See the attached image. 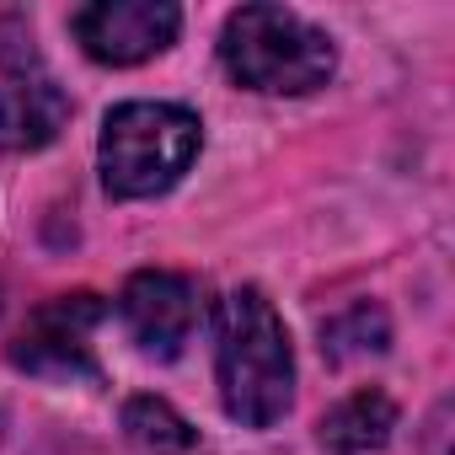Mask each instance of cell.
I'll use <instances>...</instances> for the list:
<instances>
[{
	"mask_svg": "<svg viewBox=\"0 0 455 455\" xmlns=\"http://www.w3.org/2000/svg\"><path fill=\"white\" fill-rule=\"evenodd\" d=\"M220 65L236 86L263 97H306L332 81V38L290 6H242L220 28Z\"/></svg>",
	"mask_w": 455,
	"mask_h": 455,
	"instance_id": "cell-2",
	"label": "cell"
},
{
	"mask_svg": "<svg viewBox=\"0 0 455 455\" xmlns=\"http://www.w3.org/2000/svg\"><path fill=\"white\" fill-rule=\"evenodd\" d=\"M198 145H204V124L193 108L118 102L102 124V140H97L102 188L124 204L156 198L188 177V166L198 161Z\"/></svg>",
	"mask_w": 455,
	"mask_h": 455,
	"instance_id": "cell-3",
	"label": "cell"
},
{
	"mask_svg": "<svg viewBox=\"0 0 455 455\" xmlns=\"http://www.w3.org/2000/svg\"><path fill=\"white\" fill-rule=\"evenodd\" d=\"M118 322L129 332V343L150 359H177L182 343L193 338V322H198V295H193V279L182 274H166V268H145L124 284L118 295Z\"/></svg>",
	"mask_w": 455,
	"mask_h": 455,
	"instance_id": "cell-7",
	"label": "cell"
},
{
	"mask_svg": "<svg viewBox=\"0 0 455 455\" xmlns=\"http://www.w3.org/2000/svg\"><path fill=\"white\" fill-rule=\"evenodd\" d=\"M316 428H322V450H332V455H370V450H380L391 439L396 402L380 386H364V391L343 396Z\"/></svg>",
	"mask_w": 455,
	"mask_h": 455,
	"instance_id": "cell-8",
	"label": "cell"
},
{
	"mask_svg": "<svg viewBox=\"0 0 455 455\" xmlns=\"http://www.w3.org/2000/svg\"><path fill=\"white\" fill-rule=\"evenodd\" d=\"M124 434L145 455H188L198 444V428L161 396H129L124 402Z\"/></svg>",
	"mask_w": 455,
	"mask_h": 455,
	"instance_id": "cell-9",
	"label": "cell"
},
{
	"mask_svg": "<svg viewBox=\"0 0 455 455\" xmlns=\"http://www.w3.org/2000/svg\"><path fill=\"white\" fill-rule=\"evenodd\" d=\"M214 380L242 428H274L295 407V348L258 284H242L214 311Z\"/></svg>",
	"mask_w": 455,
	"mask_h": 455,
	"instance_id": "cell-1",
	"label": "cell"
},
{
	"mask_svg": "<svg viewBox=\"0 0 455 455\" xmlns=\"http://www.w3.org/2000/svg\"><path fill=\"white\" fill-rule=\"evenodd\" d=\"M391 343V327H386V316L375 311V306H354V311H343V316H332L327 327H322V348H327V359H348V354H380Z\"/></svg>",
	"mask_w": 455,
	"mask_h": 455,
	"instance_id": "cell-10",
	"label": "cell"
},
{
	"mask_svg": "<svg viewBox=\"0 0 455 455\" xmlns=\"http://www.w3.org/2000/svg\"><path fill=\"white\" fill-rule=\"evenodd\" d=\"M97 322H102V300L92 290L54 295L17 332L12 364L38 380H97V348H92Z\"/></svg>",
	"mask_w": 455,
	"mask_h": 455,
	"instance_id": "cell-4",
	"label": "cell"
},
{
	"mask_svg": "<svg viewBox=\"0 0 455 455\" xmlns=\"http://www.w3.org/2000/svg\"><path fill=\"white\" fill-rule=\"evenodd\" d=\"M0 150H44L60 140V129L70 124V97L60 92V81L38 65L33 54V33L17 44H0Z\"/></svg>",
	"mask_w": 455,
	"mask_h": 455,
	"instance_id": "cell-6",
	"label": "cell"
},
{
	"mask_svg": "<svg viewBox=\"0 0 455 455\" xmlns=\"http://www.w3.org/2000/svg\"><path fill=\"white\" fill-rule=\"evenodd\" d=\"M182 12L172 0H92L70 17L76 44L97 65H145L177 44Z\"/></svg>",
	"mask_w": 455,
	"mask_h": 455,
	"instance_id": "cell-5",
	"label": "cell"
}]
</instances>
